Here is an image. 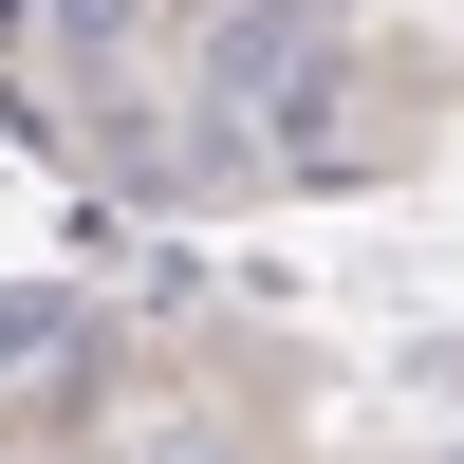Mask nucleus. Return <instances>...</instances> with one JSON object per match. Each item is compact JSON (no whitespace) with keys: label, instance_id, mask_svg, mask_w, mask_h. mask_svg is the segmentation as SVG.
Returning <instances> with one entry per match:
<instances>
[{"label":"nucleus","instance_id":"1","mask_svg":"<svg viewBox=\"0 0 464 464\" xmlns=\"http://www.w3.org/2000/svg\"><path fill=\"white\" fill-rule=\"evenodd\" d=\"M74 353V316H56V297H0V391H19V372H56Z\"/></svg>","mask_w":464,"mask_h":464}]
</instances>
